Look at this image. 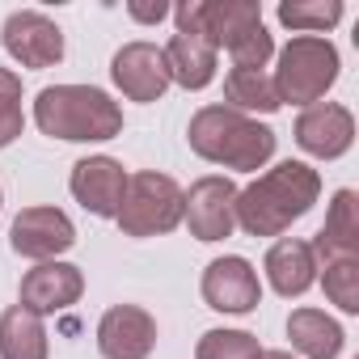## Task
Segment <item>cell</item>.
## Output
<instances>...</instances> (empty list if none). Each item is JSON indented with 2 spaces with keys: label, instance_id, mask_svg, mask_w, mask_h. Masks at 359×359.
I'll use <instances>...</instances> for the list:
<instances>
[{
  "label": "cell",
  "instance_id": "4fadbf2b",
  "mask_svg": "<svg viewBox=\"0 0 359 359\" xmlns=\"http://www.w3.org/2000/svg\"><path fill=\"white\" fill-rule=\"evenodd\" d=\"M127 191V173L110 156H85L72 165V195L81 199L85 212L93 216H118Z\"/></svg>",
  "mask_w": 359,
  "mask_h": 359
},
{
  "label": "cell",
  "instance_id": "ffe728a7",
  "mask_svg": "<svg viewBox=\"0 0 359 359\" xmlns=\"http://www.w3.org/2000/svg\"><path fill=\"white\" fill-rule=\"evenodd\" d=\"M0 359H47L43 317H34L22 304L0 313Z\"/></svg>",
  "mask_w": 359,
  "mask_h": 359
},
{
  "label": "cell",
  "instance_id": "8992f818",
  "mask_svg": "<svg viewBox=\"0 0 359 359\" xmlns=\"http://www.w3.org/2000/svg\"><path fill=\"white\" fill-rule=\"evenodd\" d=\"M338 81V51L325 39H292L279 55V72H275V93L279 106L283 102H317L330 85Z\"/></svg>",
  "mask_w": 359,
  "mask_h": 359
},
{
  "label": "cell",
  "instance_id": "30bf717a",
  "mask_svg": "<svg viewBox=\"0 0 359 359\" xmlns=\"http://www.w3.org/2000/svg\"><path fill=\"white\" fill-rule=\"evenodd\" d=\"M110 76L114 85L131 97V102H156L165 89H169V64H165V51L152 47V43H127L114 64H110Z\"/></svg>",
  "mask_w": 359,
  "mask_h": 359
},
{
  "label": "cell",
  "instance_id": "7402d4cb",
  "mask_svg": "<svg viewBox=\"0 0 359 359\" xmlns=\"http://www.w3.org/2000/svg\"><path fill=\"white\" fill-rule=\"evenodd\" d=\"M338 18H342L338 0H317V5H300V0H292V5H279V22L292 26V30H304L309 39L321 34V30H330Z\"/></svg>",
  "mask_w": 359,
  "mask_h": 359
},
{
  "label": "cell",
  "instance_id": "2e32d148",
  "mask_svg": "<svg viewBox=\"0 0 359 359\" xmlns=\"http://www.w3.org/2000/svg\"><path fill=\"white\" fill-rule=\"evenodd\" d=\"M165 64H169V76L177 85H187V89H203L212 85L216 76V47L208 34H199L195 26H177L173 43L165 47Z\"/></svg>",
  "mask_w": 359,
  "mask_h": 359
},
{
  "label": "cell",
  "instance_id": "603a6c76",
  "mask_svg": "<svg viewBox=\"0 0 359 359\" xmlns=\"http://www.w3.org/2000/svg\"><path fill=\"white\" fill-rule=\"evenodd\" d=\"M199 359H258V338L245 330H208L199 351Z\"/></svg>",
  "mask_w": 359,
  "mask_h": 359
},
{
  "label": "cell",
  "instance_id": "d6986e66",
  "mask_svg": "<svg viewBox=\"0 0 359 359\" xmlns=\"http://www.w3.org/2000/svg\"><path fill=\"white\" fill-rule=\"evenodd\" d=\"M287 338L309 359H334L342 351V325L325 317L321 309H296L287 321Z\"/></svg>",
  "mask_w": 359,
  "mask_h": 359
},
{
  "label": "cell",
  "instance_id": "cb8c5ba5",
  "mask_svg": "<svg viewBox=\"0 0 359 359\" xmlns=\"http://www.w3.org/2000/svg\"><path fill=\"white\" fill-rule=\"evenodd\" d=\"M22 81L9 68H0V148H9L22 135Z\"/></svg>",
  "mask_w": 359,
  "mask_h": 359
},
{
  "label": "cell",
  "instance_id": "44dd1931",
  "mask_svg": "<svg viewBox=\"0 0 359 359\" xmlns=\"http://www.w3.org/2000/svg\"><path fill=\"white\" fill-rule=\"evenodd\" d=\"M224 97H229V110H279V93H275V81L258 68H233L229 81H224Z\"/></svg>",
  "mask_w": 359,
  "mask_h": 359
},
{
  "label": "cell",
  "instance_id": "277c9868",
  "mask_svg": "<svg viewBox=\"0 0 359 359\" xmlns=\"http://www.w3.org/2000/svg\"><path fill=\"white\" fill-rule=\"evenodd\" d=\"M187 140L203 161L229 165V169H258L275 152V131L229 110V106H203L191 118Z\"/></svg>",
  "mask_w": 359,
  "mask_h": 359
},
{
  "label": "cell",
  "instance_id": "4316f807",
  "mask_svg": "<svg viewBox=\"0 0 359 359\" xmlns=\"http://www.w3.org/2000/svg\"><path fill=\"white\" fill-rule=\"evenodd\" d=\"M258 359H292V355H287V351H262Z\"/></svg>",
  "mask_w": 359,
  "mask_h": 359
},
{
  "label": "cell",
  "instance_id": "7c38bea8",
  "mask_svg": "<svg viewBox=\"0 0 359 359\" xmlns=\"http://www.w3.org/2000/svg\"><path fill=\"white\" fill-rule=\"evenodd\" d=\"M156 346V321L140 304H114L97 325V351L106 359H148Z\"/></svg>",
  "mask_w": 359,
  "mask_h": 359
},
{
  "label": "cell",
  "instance_id": "6da1fadb",
  "mask_svg": "<svg viewBox=\"0 0 359 359\" xmlns=\"http://www.w3.org/2000/svg\"><path fill=\"white\" fill-rule=\"evenodd\" d=\"M317 191H321V177L304 161H283L237 195L233 212L250 237H279L292 220H300L317 203Z\"/></svg>",
  "mask_w": 359,
  "mask_h": 359
},
{
  "label": "cell",
  "instance_id": "484cf974",
  "mask_svg": "<svg viewBox=\"0 0 359 359\" xmlns=\"http://www.w3.org/2000/svg\"><path fill=\"white\" fill-rule=\"evenodd\" d=\"M169 13V5H131V18L135 22H161Z\"/></svg>",
  "mask_w": 359,
  "mask_h": 359
},
{
  "label": "cell",
  "instance_id": "e0dca14e",
  "mask_svg": "<svg viewBox=\"0 0 359 359\" xmlns=\"http://www.w3.org/2000/svg\"><path fill=\"white\" fill-rule=\"evenodd\" d=\"M359 250V203L355 191H338L325 216V229L313 241V258L321 262H338V258H355Z\"/></svg>",
  "mask_w": 359,
  "mask_h": 359
},
{
  "label": "cell",
  "instance_id": "5b68a950",
  "mask_svg": "<svg viewBox=\"0 0 359 359\" xmlns=\"http://www.w3.org/2000/svg\"><path fill=\"white\" fill-rule=\"evenodd\" d=\"M118 229L127 237H156L169 233L182 220V191H177L173 177L165 173H135L127 177V191H123V208H118Z\"/></svg>",
  "mask_w": 359,
  "mask_h": 359
},
{
  "label": "cell",
  "instance_id": "7a4b0ae2",
  "mask_svg": "<svg viewBox=\"0 0 359 359\" xmlns=\"http://www.w3.org/2000/svg\"><path fill=\"white\" fill-rule=\"evenodd\" d=\"M34 123L51 140H114L123 131V110L110 102V93L93 85H47L34 102Z\"/></svg>",
  "mask_w": 359,
  "mask_h": 359
},
{
  "label": "cell",
  "instance_id": "5bb4252c",
  "mask_svg": "<svg viewBox=\"0 0 359 359\" xmlns=\"http://www.w3.org/2000/svg\"><path fill=\"white\" fill-rule=\"evenodd\" d=\"M85 292V275L68 262H43L22 279V309H30L34 317L43 313H60L68 304H76Z\"/></svg>",
  "mask_w": 359,
  "mask_h": 359
},
{
  "label": "cell",
  "instance_id": "52a82bcc",
  "mask_svg": "<svg viewBox=\"0 0 359 359\" xmlns=\"http://www.w3.org/2000/svg\"><path fill=\"white\" fill-rule=\"evenodd\" d=\"M237 187L229 177H199L191 195H182V216L199 241H224L237 224Z\"/></svg>",
  "mask_w": 359,
  "mask_h": 359
},
{
  "label": "cell",
  "instance_id": "d4e9b609",
  "mask_svg": "<svg viewBox=\"0 0 359 359\" xmlns=\"http://www.w3.org/2000/svg\"><path fill=\"white\" fill-rule=\"evenodd\" d=\"M325 292L342 313H359V266H355V258L325 262Z\"/></svg>",
  "mask_w": 359,
  "mask_h": 359
},
{
  "label": "cell",
  "instance_id": "ac0fdd59",
  "mask_svg": "<svg viewBox=\"0 0 359 359\" xmlns=\"http://www.w3.org/2000/svg\"><path fill=\"white\" fill-rule=\"evenodd\" d=\"M313 271H317V258H313V245L309 241H275L271 254H266V279L279 296H300L313 287Z\"/></svg>",
  "mask_w": 359,
  "mask_h": 359
},
{
  "label": "cell",
  "instance_id": "8fae6325",
  "mask_svg": "<svg viewBox=\"0 0 359 359\" xmlns=\"http://www.w3.org/2000/svg\"><path fill=\"white\" fill-rule=\"evenodd\" d=\"M203 300L208 309L216 313H250L258 309L262 300V287H258V275L245 258L229 254V258H216L208 271H203Z\"/></svg>",
  "mask_w": 359,
  "mask_h": 359
},
{
  "label": "cell",
  "instance_id": "ba28073f",
  "mask_svg": "<svg viewBox=\"0 0 359 359\" xmlns=\"http://www.w3.org/2000/svg\"><path fill=\"white\" fill-rule=\"evenodd\" d=\"M5 51L22 68H51V64L64 60V34L47 13L22 9L5 22Z\"/></svg>",
  "mask_w": 359,
  "mask_h": 359
},
{
  "label": "cell",
  "instance_id": "3957f363",
  "mask_svg": "<svg viewBox=\"0 0 359 359\" xmlns=\"http://www.w3.org/2000/svg\"><path fill=\"white\" fill-rule=\"evenodd\" d=\"M177 26H195L212 39V47H229L237 68H266L271 60V34L262 26V9L254 0H212V5H182L173 13Z\"/></svg>",
  "mask_w": 359,
  "mask_h": 359
},
{
  "label": "cell",
  "instance_id": "9a60e30c",
  "mask_svg": "<svg viewBox=\"0 0 359 359\" xmlns=\"http://www.w3.org/2000/svg\"><path fill=\"white\" fill-rule=\"evenodd\" d=\"M355 140V123H351V110L334 106V102H313L300 123H296V144L313 156H342Z\"/></svg>",
  "mask_w": 359,
  "mask_h": 359
},
{
  "label": "cell",
  "instance_id": "9c48e42d",
  "mask_svg": "<svg viewBox=\"0 0 359 359\" xmlns=\"http://www.w3.org/2000/svg\"><path fill=\"white\" fill-rule=\"evenodd\" d=\"M9 245L22 258H55L76 245V229L60 208H26L9 229Z\"/></svg>",
  "mask_w": 359,
  "mask_h": 359
}]
</instances>
